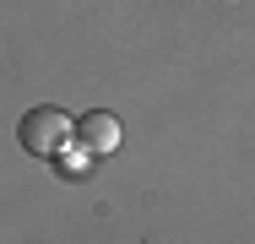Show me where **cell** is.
<instances>
[{
  "label": "cell",
  "mask_w": 255,
  "mask_h": 244,
  "mask_svg": "<svg viewBox=\"0 0 255 244\" xmlns=\"http://www.w3.org/2000/svg\"><path fill=\"white\" fill-rule=\"evenodd\" d=\"M71 136H76V125H71V114L54 109V103L22 114V125H16V141L27 146L33 157H60V152L71 146Z\"/></svg>",
  "instance_id": "1"
},
{
  "label": "cell",
  "mask_w": 255,
  "mask_h": 244,
  "mask_svg": "<svg viewBox=\"0 0 255 244\" xmlns=\"http://www.w3.org/2000/svg\"><path fill=\"white\" fill-rule=\"evenodd\" d=\"M76 141H82V152H93V157L114 152V146H120V120H114L109 109L82 114V120H76Z\"/></svg>",
  "instance_id": "2"
},
{
  "label": "cell",
  "mask_w": 255,
  "mask_h": 244,
  "mask_svg": "<svg viewBox=\"0 0 255 244\" xmlns=\"http://www.w3.org/2000/svg\"><path fill=\"white\" fill-rule=\"evenodd\" d=\"M54 168H60L65 179H87V174H93V152H71V146H65V152L54 157Z\"/></svg>",
  "instance_id": "3"
}]
</instances>
